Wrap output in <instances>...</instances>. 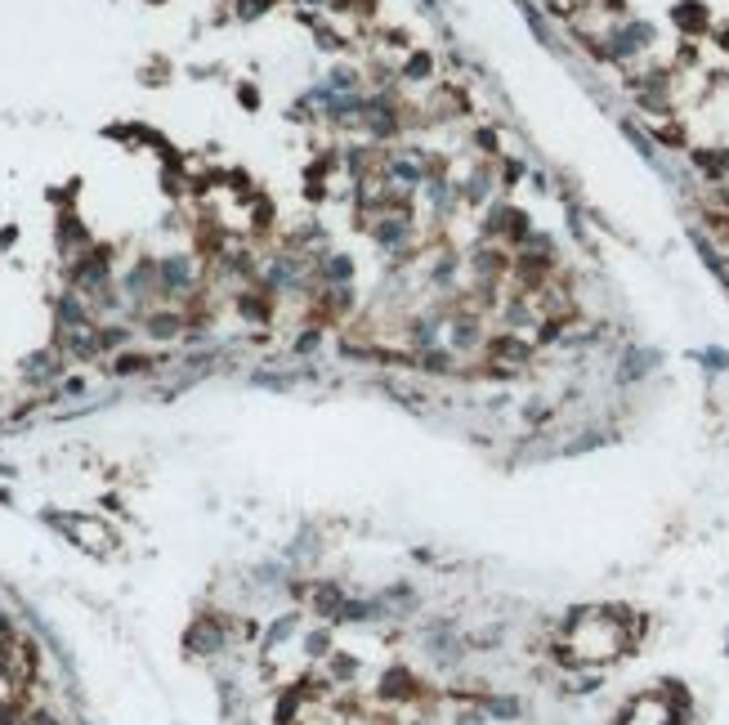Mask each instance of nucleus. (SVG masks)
Instances as JSON below:
<instances>
[{"mask_svg":"<svg viewBox=\"0 0 729 725\" xmlns=\"http://www.w3.org/2000/svg\"><path fill=\"white\" fill-rule=\"evenodd\" d=\"M452 354L443 349V345H434V349H426V354H416V372H430V376H448L452 372Z\"/></svg>","mask_w":729,"mask_h":725,"instance_id":"6","label":"nucleus"},{"mask_svg":"<svg viewBox=\"0 0 729 725\" xmlns=\"http://www.w3.org/2000/svg\"><path fill=\"white\" fill-rule=\"evenodd\" d=\"M430 72H434V59L426 54V49H416V54L403 63V76L408 81H430Z\"/></svg>","mask_w":729,"mask_h":725,"instance_id":"8","label":"nucleus"},{"mask_svg":"<svg viewBox=\"0 0 729 725\" xmlns=\"http://www.w3.org/2000/svg\"><path fill=\"white\" fill-rule=\"evenodd\" d=\"M533 323V309H528V300H523V291L506 305V327H528Z\"/></svg>","mask_w":729,"mask_h":725,"instance_id":"10","label":"nucleus"},{"mask_svg":"<svg viewBox=\"0 0 729 725\" xmlns=\"http://www.w3.org/2000/svg\"><path fill=\"white\" fill-rule=\"evenodd\" d=\"M474 269H479L483 278H497V274H506V269H511V260H506L501 251H479V256H474Z\"/></svg>","mask_w":729,"mask_h":725,"instance_id":"7","label":"nucleus"},{"mask_svg":"<svg viewBox=\"0 0 729 725\" xmlns=\"http://www.w3.org/2000/svg\"><path fill=\"white\" fill-rule=\"evenodd\" d=\"M408 341L416 345V354H426V349H434V345H438V318H430V314H421V318H412V323H408Z\"/></svg>","mask_w":729,"mask_h":725,"instance_id":"3","label":"nucleus"},{"mask_svg":"<svg viewBox=\"0 0 729 725\" xmlns=\"http://www.w3.org/2000/svg\"><path fill=\"white\" fill-rule=\"evenodd\" d=\"M658 139H663V144H675V148H685V130H675V126H663V130H658Z\"/></svg>","mask_w":729,"mask_h":725,"instance_id":"18","label":"nucleus"},{"mask_svg":"<svg viewBox=\"0 0 729 725\" xmlns=\"http://www.w3.org/2000/svg\"><path fill=\"white\" fill-rule=\"evenodd\" d=\"M353 81H358V76H353L349 67H336V72H331V90H353Z\"/></svg>","mask_w":729,"mask_h":725,"instance_id":"16","label":"nucleus"},{"mask_svg":"<svg viewBox=\"0 0 729 725\" xmlns=\"http://www.w3.org/2000/svg\"><path fill=\"white\" fill-rule=\"evenodd\" d=\"M720 49H729V27H725V31H720Z\"/></svg>","mask_w":729,"mask_h":725,"instance_id":"21","label":"nucleus"},{"mask_svg":"<svg viewBox=\"0 0 729 725\" xmlns=\"http://www.w3.org/2000/svg\"><path fill=\"white\" fill-rule=\"evenodd\" d=\"M426 5H438V0H426Z\"/></svg>","mask_w":729,"mask_h":725,"instance_id":"22","label":"nucleus"},{"mask_svg":"<svg viewBox=\"0 0 729 725\" xmlns=\"http://www.w3.org/2000/svg\"><path fill=\"white\" fill-rule=\"evenodd\" d=\"M175 327H179V318H175V314H157V318H148V331H152V336H175Z\"/></svg>","mask_w":729,"mask_h":725,"instance_id":"14","label":"nucleus"},{"mask_svg":"<svg viewBox=\"0 0 729 725\" xmlns=\"http://www.w3.org/2000/svg\"><path fill=\"white\" fill-rule=\"evenodd\" d=\"M322 274H327L331 282H341V286H345V282H349V274H353V264H349V256H331L327 264H322Z\"/></svg>","mask_w":729,"mask_h":725,"instance_id":"12","label":"nucleus"},{"mask_svg":"<svg viewBox=\"0 0 729 725\" xmlns=\"http://www.w3.org/2000/svg\"><path fill=\"white\" fill-rule=\"evenodd\" d=\"M506 238H511V242H523V238H528V215H523V211H511V215H506Z\"/></svg>","mask_w":729,"mask_h":725,"instance_id":"13","label":"nucleus"},{"mask_svg":"<svg viewBox=\"0 0 729 725\" xmlns=\"http://www.w3.org/2000/svg\"><path fill=\"white\" fill-rule=\"evenodd\" d=\"M671 19H675V27H680V31L698 36V31L707 27V9L698 5V0H685V5H675V9H671Z\"/></svg>","mask_w":729,"mask_h":725,"instance_id":"4","label":"nucleus"},{"mask_svg":"<svg viewBox=\"0 0 729 725\" xmlns=\"http://www.w3.org/2000/svg\"><path fill=\"white\" fill-rule=\"evenodd\" d=\"M483 345V331H479V318L466 314L452 323V349H479Z\"/></svg>","mask_w":729,"mask_h":725,"instance_id":"5","label":"nucleus"},{"mask_svg":"<svg viewBox=\"0 0 729 725\" xmlns=\"http://www.w3.org/2000/svg\"><path fill=\"white\" fill-rule=\"evenodd\" d=\"M564 327H568V318H564V314H550V318H541V331H537V341H541V345H550V341H559V336H564Z\"/></svg>","mask_w":729,"mask_h":725,"instance_id":"11","label":"nucleus"},{"mask_svg":"<svg viewBox=\"0 0 729 725\" xmlns=\"http://www.w3.org/2000/svg\"><path fill=\"white\" fill-rule=\"evenodd\" d=\"M693 161H698V171H707L711 179H725V171H729V153H693Z\"/></svg>","mask_w":729,"mask_h":725,"instance_id":"9","label":"nucleus"},{"mask_svg":"<svg viewBox=\"0 0 729 725\" xmlns=\"http://www.w3.org/2000/svg\"><path fill=\"white\" fill-rule=\"evenodd\" d=\"M519 175H523V166H519V161H511V166H506V184H515Z\"/></svg>","mask_w":729,"mask_h":725,"instance_id":"20","label":"nucleus"},{"mask_svg":"<svg viewBox=\"0 0 729 725\" xmlns=\"http://www.w3.org/2000/svg\"><path fill=\"white\" fill-rule=\"evenodd\" d=\"M483 354H488V363H528L533 345L515 331H501V336H488L483 341Z\"/></svg>","mask_w":729,"mask_h":725,"instance_id":"1","label":"nucleus"},{"mask_svg":"<svg viewBox=\"0 0 729 725\" xmlns=\"http://www.w3.org/2000/svg\"><path fill=\"white\" fill-rule=\"evenodd\" d=\"M474 148L493 157V153H497V134H493V130H474Z\"/></svg>","mask_w":729,"mask_h":725,"instance_id":"15","label":"nucleus"},{"mask_svg":"<svg viewBox=\"0 0 729 725\" xmlns=\"http://www.w3.org/2000/svg\"><path fill=\"white\" fill-rule=\"evenodd\" d=\"M144 367H148V359H144V354H126V359L116 363V372H144Z\"/></svg>","mask_w":729,"mask_h":725,"instance_id":"17","label":"nucleus"},{"mask_svg":"<svg viewBox=\"0 0 729 725\" xmlns=\"http://www.w3.org/2000/svg\"><path fill=\"white\" fill-rule=\"evenodd\" d=\"M408 233H412L408 215H381V224L371 229V238H376L381 246H398V242H408Z\"/></svg>","mask_w":729,"mask_h":725,"instance_id":"2","label":"nucleus"},{"mask_svg":"<svg viewBox=\"0 0 729 725\" xmlns=\"http://www.w3.org/2000/svg\"><path fill=\"white\" fill-rule=\"evenodd\" d=\"M296 349H300V354H309V349H318V331H304L300 341H296Z\"/></svg>","mask_w":729,"mask_h":725,"instance_id":"19","label":"nucleus"}]
</instances>
